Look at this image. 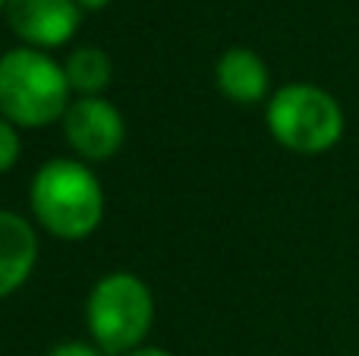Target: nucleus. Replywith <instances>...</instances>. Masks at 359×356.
Instances as JSON below:
<instances>
[{"label":"nucleus","instance_id":"1","mask_svg":"<svg viewBox=\"0 0 359 356\" xmlns=\"http://www.w3.org/2000/svg\"><path fill=\"white\" fill-rule=\"evenodd\" d=\"M38 224L60 240H86L104 214V189L98 177L73 158H54L38 167L29 189Z\"/></svg>","mask_w":359,"mask_h":356},{"label":"nucleus","instance_id":"2","mask_svg":"<svg viewBox=\"0 0 359 356\" xmlns=\"http://www.w3.org/2000/svg\"><path fill=\"white\" fill-rule=\"evenodd\" d=\"M69 82L63 67L38 48H13L0 57V117L13 126H48L63 120Z\"/></svg>","mask_w":359,"mask_h":356},{"label":"nucleus","instance_id":"3","mask_svg":"<svg viewBox=\"0 0 359 356\" xmlns=\"http://www.w3.org/2000/svg\"><path fill=\"white\" fill-rule=\"evenodd\" d=\"M155 300L149 284L133 271H111L92 287L86 303V325L104 356H130L151 331Z\"/></svg>","mask_w":359,"mask_h":356},{"label":"nucleus","instance_id":"4","mask_svg":"<svg viewBox=\"0 0 359 356\" xmlns=\"http://www.w3.org/2000/svg\"><path fill=\"white\" fill-rule=\"evenodd\" d=\"M268 130L297 155H325L344 136V111L331 92L309 82H293L268 101Z\"/></svg>","mask_w":359,"mask_h":356},{"label":"nucleus","instance_id":"5","mask_svg":"<svg viewBox=\"0 0 359 356\" xmlns=\"http://www.w3.org/2000/svg\"><path fill=\"white\" fill-rule=\"evenodd\" d=\"M63 136L69 149L86 161H107L120 151L126 139L123 114L101 95L76 98L63 114Z\"/></svg>","mask_w":359,"mask_h":356},{"label":"nucleus","instance_id":"6","mask_svg":"<svg viewBox=\"0 0 359 356\" xmlns=\"http://www.w3.org/2000/svg\"><path fill=\"white\" fill-rule=\"evenodd\" d=\"M6 22L25 48H60L79 29L76 0H6Z\"/></svg>","mask_w":359,"mask_h":356},{"label":"nucleus","instance_id":"7","mask_svg":"<svg viewBox=\"0 0 359 356\" xmlns=\"http://www.w3.org/2000/svg\"><path fill=\"white\" fill-rule=\"evenodd\" d=\"M38 262L35 227L16 212H0V300L29 281Z\"/></svg>","mask_w":359,"mask_h":356},{"label":"nucleus","instance_id":"8","mask_svg":"<svg viewBox=\"0 0 359 356\" xmlns=\"http://www.w3.org/2000/svg\"><path fill=\"white\" fill-rule=\"evenodd\" d=\"M215 82L233 104H259L268 95V73L265 60L249 48H230L221 54L215 67Z\"/></svg>","mask_w":359,"mask_h":356},{"label":"nucleus","instance_id":"9","mask_svg":"<svg viewBox=\"0 0 359 356\" xmlns=\"http://www.w3.org/2000/svg\"><path fill=\"white\" fill-rule=\"evenodd\" d=\"M63 73H67L69 88L79 92V98H88V95H98L111 82L114 67L111 57L101 48H76L63 63Z\"/></svg>","mask_w":359,"mask_h":356},{"label":"nucleus","instance_id":"10","mask_svg":"<svg viewBox=\"0 0 359 356\" xmlns=\"http://www.w3.org/2000/svg\"><path fill=\"white\" fill-rule=\"evenodd\" d=\"M19 149H22V145H19L16 126L6 117H0V174L13 170V164L19 161Z\"/></svg>","mask_w":359,"mask_h":356},{"label":"nucleus","instance_id":"11","mask_svg":"<svg viewBox=\"0 0 359 356\" xmlns=\"http://www.w3.org/2000/svg\"><path fill=\"white\" fill-rule=\"evenodd\" d=\"M48 356H104L95 344H86V341H63V344L50 347Z\"/></svg>","mask_w":359,"mask_h":356},{"label":"nucleus","instance_id":"12","mask_svg":"<svg viewBox=\"0 0 359 356\" xmlns=\"http://www.w3.org/2000/svg\"><path fill=\"white\" fill-rule=\"evenodd\" d=\"M130 356H170V353L161 350V347H139V350H133Z\"/></svg>","mask_w":359,"mask_h":356},{"label":"nucleus","instance_id":"13","mask_svg":"<svg viewBox=\"0 0 359 356\" xmlns=\"http://www.w3.org/2000/svg\"><path fill=\"white\" fill-rule=\"evenodd\" d=\"M76 4L88 6V10H101V6H107V4H111V0H76Z\"/></svg>","mask_w":359,"mask_h":356},{"label":"nucleus","instance_id":"14","mask_svg":"<svg viewBox=\"0 0 359 356\" xmlns=\"http://www.w3.org/2000/svg\"><path fill=\"white\" fill-rule=\"evenodd\" d=\"M4 6H6V0H0V10H4Z\"/></svg>","mask_w":359,"mask_h":356}]
</instances>
